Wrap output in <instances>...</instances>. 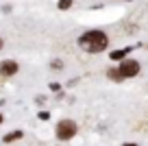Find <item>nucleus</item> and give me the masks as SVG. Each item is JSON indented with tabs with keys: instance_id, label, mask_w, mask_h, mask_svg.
<instances>
[{
	"instance_id": "nucleus-1",
	"label": "nucleus",
	"mask_w": 148,
	"mask_h": 146,
	"mask_svg": "<svg viewBox=\"0 0 148 146\" xmlns=\"http://www.w3.org/2000/svg\"><path fill=\"white\" fill-rule=\"evenodd\" d=\"M79 44H81V48L87 50V52H102L107 46H109V39H107V35L102 31H89L79 39Z\"/></svg>"
},
{
	"instance_id": "nucleus-2",
	"label": "nucleus",
	"mask_w": 148,
	"mask_h": 146,
	"mask_svg": "<svg viewBox=\"0 0 148 146\" xmlns=\"http://www.w3.org/2000/svg\"><path fill=\"white\" fill-rule=\"evenodd\" d=\"M74 135H76V124L72 120H61L57 124V137L59 140H72Z\"/></svg>"
},
{
	"instance_id": "nucleus-3",
	"label": "nucleus",
	"mask_w": 148,
	"mask_h": 146,
	"mask_svg": "<svg viewBox=\"0 0 148 146\" xmlns=\"http://www.w3.org/2000/svg\"><path fill=\"white\" fill-rule=\"evenodd\" d=\"M118 72H120L122 79H131V76H137L139 74V63L135 59H124L120 63V68H118Z\"/></svg>"
},
{
	"instance_id": "nucleus-4",
	"label": "nucleus",
	"mask_w": 148,
	"mask_h": 146,
	"mask_svg": "<svg viewBox=\"0 0 148 146\" xmlns=\"http://www.w3.org/2000/svg\"><path fill=\"white\" fill-rule=\"evenodd\" d=\"M15 72H18V63L15 61H2L0 63V74L2 76H13Z\"/></svg>"
},
{
	"instance_id": "nucleus-5",
	"label": "nucleus",
	"mask_w": 148,
	"mask_h": 146,
	"mask_svg": "<svg viewBox=\"0 0 148 146\" xmlns=\"http://www.w3.org/2000/svg\"><path fill=\"white\" fill-rule=\"evenodd\" d=\"M20 137H22V131H13L5 137V142H13V140H20Z\"/></svg>"
},
{
	"instance_id": "nucleus-6",
	"label": "nucleus",
	"mask_w": 148,
	"mask_h": 146,
	"mask_svg": "<svg viewBox=\"0 0 148 146\" xmlns=\"http://www.w3.org/2000/svg\"><path fill=\"white\" fill-rule=\"evenodd\" d=\"M107 76H109V79H113V81H120V72H118V70H109V72H107Z\"/></svg>"
},
{
	"instance_id": "nucleus-7",
	"label": "nucleus",
	"mask_w": 148,
	"mask_h": 146,
	"mask_svg": "<svg viewBox=\"0 0 148 146\" xmlns=\"http://www.w3.org/2000/svg\"><path fill=\"white\" fill-rule=\"evenodd\" d=\"M126 57V50H116V52H111V59H124Z\"/></svg>"
},
{
	"instance_id": "nucleus-8",
	"label": "nucleus",
	"mask_w": 148,
	"mask_h": 146,
	"mask_svg": "<svg viewBox=\"0 0 148 146\" xmlns=\"http://www.w3.org/2000/svg\"><path fill=\"white\" fill-rule=\"evenodd\" d=\"M70 7H72V0H59V9H70Z\"/></svg>"
},
{
	"instance_id": "nucleus-9",
	"label": "nucleus",
	"mask_w": 148,
	"mask_h": 146,
	"mask_svg": "<svg viewBox=\"0 0 148 146\" xmlns=\"http://www.w3.org/2000/svg\"><path fill=\"white\" fill-rule=\"evenodd\" d=\"M124 146H137V144H124Z\"/></svg>"
},
{
	"instance_id": "nucleus-10",
	"label": "nucleus",
	"mask_w": 148,
	"mask_h": 146,
	"mask_svg": "<svg viewBox=\"0 0 148 146\" xmlns=\"http://www.w3.org/2000/svg\"><path fill=\"white\" fill-rule=\"evenodd\" d=\"M0 124H2V114H0Z\"/></svg>"
},
{
	"instance_id": "nucleus-11",
	"label": "nucleus",
	"mask_w": 148,
	"mask_h": 146,
	"mask_svg": "<svg viewBox=\"0 0 148 146\" xmlns=\"http://www.w3.org/2000/svg\"><path fill=\"white\" fill-rule=\"evenodd\" d=\"M0 48H2V41H0Z\"/></svg>"
}]
</instances>
